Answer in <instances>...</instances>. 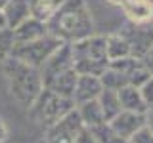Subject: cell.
I'll list each match as a JSON object with an SVG mask.
<instances>
[{"instance_id":"obj_13","label":"cell","mask_w":153,"mask_h":143,"mask_svg":"<svg viewBox=\"0 0 153 143\" xmlns=\"http://www.w3.org/2000/svg\"><path fill=\"white\" fill-rule=\"evenodd\" d=\"M119 101H121V109L123 111H132V113H147L149 107L146 105V101L142 99V94L138 88L134 86H124L117 92Z\"/></svg>"},{"instance_id":"obj_30","label":"cell","mask_w":153,"mask_h":143,"mask_svg":"<svg viewBox=\"0 0 153 143\" xmlns=\"http://www.w3.org/2000/svg\"><path fill=\"white\" fill-rule=\"evenodd\" d=\"M4 27H8V25H6V17H4V12L0 10V29H4Z\"/></svg>"},{"instance_id":"obj_25","label":"cell","mask_w":153,"mask_h":143,"mask_svg":"<svg viewBox=\"0 0 153 143\" xmlns=\"http://www.w3.org/2000/svg\"><path fill=\"white\" fill-rule=\"evenodd\" d=\"M126 143H153V132L146 124V126H142L136 133H132V137Z\"/></svg>"},{"instance_id":"obj_20","label":"cell","mask_w":153,"mask_h":143,"mask_svg":"<svg viewBox=\"0 0 153 143\" xmlns=\"http://www.w3.org/2000/svg\"><path fill=\"white\" fill-rule=\"evenodd\" d=\"M100 82H102L103 90H111V92H119L121 88L128 86V76L119 73V71H113V69H105L102 76H100Z\"/></svg>"},{"instance_id":"obj_16","label":"cell","mask_w":153,"mask_h":143,"mask_svg":"<svg viewBox=\"0 0 153 143\" xmlns=\"http://www.w3.org/2000/svg\"><path fill=\"white\" fill-rule=\"evenodd\" d=\"M121 6L124 8L126 15L132 19L134 23L142 25V23H147L153 17V8L146 0H123Z\"/></svg>"},{"instance_id":"obj_31","label":"cell","mask_w":153,"mask_h":143,"mask_svg":"<svg viewBox=\"0 0 153 143\" xmlns=\"http://www.w3.org/2000/svg\"><path fill=\"white\" fill-rule=\"evenodd\" d=\"M146 124L149 126V130L153 132V113H151V114H147V122H146Z\"/></svg>"},{"instance_id":"obj_28","label":"cell","mask_w":153,"mask_h":143,"mask_svg":"<svg viewBox=\"0 0 153 143\" xmlns=\"http://www.w3.org/2000/svg\"><path fill=\"white\" fill-rule=\"evenodd\" d=\"M140 61H142V65H143V67H146V69H147V71H149V73L153 74V48H151V50H149L146 55L142 57Z\"/></svg>"},{"instance_id":"obj_8","label":"cell","mask_w":153,"mask_h":143,"mask_svg":"<svg viewBox=\"0 0 153 143\" xmlns=\"http://www.w3.org/2000/svg\"><path fill=\"white\" fill-rule=\"evenodd\" d=\"M73 67V57H71V44H61L57 50L46 59V63L40 67V78L42 84H48L56 74Z\"/></svg>"},{"instance_id":"obj_19","label":"cell","mask_w":153,"mask_h":143,"mask_svg":"<svg viewBox=\"0 0 153 143\" xmlns=\"http://www.w3.org/2000/svg\"><path fill=\"white\" fill-rule=\"evenodd\" d=\"M105 50H107L109 61H115V59L130 55V46H128V42L123 38V35L105 36Z\"/></svg>"},{"instance_id":"obj_26","label":"cell","mask_w":153,"mask_h":143,"mask_svg":"<svg viewBox=\"0 0 153 143\" xmlns=\"http://www.w3.org/2000/svg\"><path fill=\"white\" fill-rule=\"evenodd\" d=\"M140 94H142V99L146 101V105L147 107H153V74L149 76V78L143 82L140 88Z\"/></svg>"},{"instance_id":"obj_11","label":"cell","mask_w":153,"mask_h":143,"mask_svg":"<svg viewBox=\"0 0 153 143\" xmlns=\"http://www.w3.org/2000/svg\"><path fill=\"white\" fill-rule=\"evenodd\" d=\"M50 35L46 27V21H40L36 17H29L23 23L13 29V38H16V44H23V42H33L38 38Z\"/></svg>"},{"instance_id":"obj_17","label":"cell","mask_w":153,"mask_h":143,"mask_svg":"<svg viewBox=\"0 0 153 143\" xmlns=\"http://www.w3.org/2000/svg\"><path fill=\"white\" fill-rule=\"evenodd\" d=\"M63 4V0H29V10H31V17H36L40 21H48L57 8Z\"/></svg>"},{"instance_id":"obj_32","label":"cell","mask_w":153,"mask_h":143,"mask_svg":"<svg viewBox=\"0 0 153 143\" xmlns=\"http://www.w3.org/2000/svg\"><path fill=\"white\" fill-rule=\"evenodd\" d=\"M8 4V0H0V10H4V6Z\"/></svg>"},{"instance_id":"obj_27","label":"cell","mask_w":153,"mask_h":143,"mask_svg":"<svg viewBox=\"0 0 153 143\" xmlns=\"http://www.w3.org/2000/svg\"><path fill=\"white\" fill-rule=\"evenodd\" d=\"M75 143H96V139H94L92 132H90L88 128H84V130L80 132V136L76 137V141H75Z\"/></svg>"},{"instance_id":"obj_9","label":"cell","mask_w":153,"mask_h":143,"mask_svg":"<svg viewBox=\"0 0 153 143\" xmlns=\"http://www.w3.org/2000/svg\"><path fill=\"white\" fill-rule=\"evenodd\" d=\"M147 122V113H132V111H121L111 122H107L109 126L115 130L117 136H121L123 139H130L132 133H136L142 126H146Z\"/></svg>"},{"instance_id":"obj_21","label":"cell","mask_w":153,"mask_h":143,"mask_svg":"<svg viewBox=\"0 0 153 143\" xmlns=\"http://www.w3.org/2000/svg\"><path fill=\"white\" fill-rule=\"evenodd\" d=\"M90 132H92L96 143H126V139H123L121 136H117L115 130L107 122L100 124V126H96V128H90Z\"/></svg>"},{"instance_id":"obj_4","label":"cell","mask_w":153,"mask_h":143,"mask_svg":"<svg viewBox=\"0 0 153 143\" xmlns=\"http://www.w3.org/2000/svg\"><path fill=\"white\" fill-rule=\"evenodd\" d=\"M73 109H75L73 99L61 97V95L54 94L52 90L42 88L38 97L29 107V114H31V118L35 122L44 124V126H52L54 122H57L61 116H65Z\"/></svg>"},{"instance_id":"obj_3","label":"cell","mask_w":153,"mask_h":143,"mask_svg":"<svg viewBox=\"0 0 153 143\" xmlns=\"http://www.w3.org/2000/svg\"><path fill=\"white\" fill-rule=\"evenodd\" d=\"M71 57H73V69L79 74L102 76V73L109 67L105 36L92 35L79 42H73L71 44Z\"/></svg>"},{"instance_id":"obj_5","label":"cell","mask_w":153,"mask_h":143,"mask_svg":"<svg viewBox=\"0 0 153 143\" xmlns=\"http://www.w3.org/2000/svg\"><path fill=\"white\" fill-rule=\"evenodd\" d=\"M61 44H65V42H61L59 38H56L52 35H46V36L38 38V40H33V42L13 44L10 57H16V59L35 67V69H40V67L46 63V59L54 54Z\"/></svg>"},{"instance_id":"obj_15","label":"cell","mask_w":153,"mask_h":143,"mask_svg":"<svg viewBox=\"0 0 153 143\" xmlns=\"http://www.w3.org/2000/svg\"><path fill=\"white\" fill-rule=\"evenodd\" d=\"M76 111H79V114H80V120H82L84 128H88V130L105 122L98 99H92V101H84V103L76 105Z\"/></svg>"},{"instance_id":"obj_29","label":"cell","mask_w":153,"mask_h":143,"mask_svg":"<svg viewBox=\"0 0 153 143\" xmlns=\"http://www.w3.org/2000/svg\"><path fill=\"white\" fill-rule=\"evenodd\" d=\"M8 132H6V126H4V122L0 120V143H4V139H6Z\"/></svg>"},{"instance_id":"obj_18","label":"cell","mask_w":153,"mask_h":143,"mask_svg":"<svg viewBox=\"0 0 153 143\" xmlns=\"http://www.w3.org/2000/svg\"><path fill=\"white\" fill-rule=\"evenodd\" d=\"M98 103H100V107H102L105 122H111L113 118L123 111L117 92H111V90H103V92L100 94V97H98Z\"/></svg>"},{"instance_id":"obj_14","label":"cell","mask_w":153,"mask_h":143,"mask_svg":"<svg viewBox=\"0 0 153 143\" xmlns=\"http://www.w3.org/2000/svg\"><path fill=\"white\" fill-rule=\"evenodd\" d=\"M4 17H6V25L10 29H16L19 23L31 17V10H29V0H8L4 6Z\"/></svg>"},{"instance_id":"obj_34","label":"cell","mask_w":153,"mask_h":143,"mask_svg":"<svg viewBox=\"0 0 153 143\" xmlns=\"http://www.w3.org/2000/svg\"><path fill=\"white\" fill-rule=\"evenodd\" d=\"M111 2H115V4H121V2H123V0H111Z\"/></svg>"},{"instance_id":"obj_24","label":"cell","mask_w":153,"mask_h":143,"mask_svg":"<svg viewBox=\"0 0 153 143\" xmlns=\"http://www.w3.org/2000/svg\"><path fill=\"white\" fill-rule=\"evenodd\" d=\"M149 76H151V73H149V71H147L143 65H140L138 69H134L132 73H130V76H128V84L134 86V88H140V86L146 82Z\"/></svg>"},{"instance_id":"obj_10","label":"cell","mask_w":153,"mask_h":143,"mask_svg":"<svg viewBox=\"0 0 153 143\" xmlns=\"http://www.w3.org/2000/svg\"><path fill=\"white\" fill-rule=\"evenodd\" d=\"M103 92V86L100 82V76H92V74H79L75 86V94H73V101L75 107L84 101H92L98 99L100 94Z\"/></svg>"},{"instance_id":"obj_2","label":"cell","mask_w":153,"mask_h":143,"mask_svg":"<svg viewBox=\"0 0 153 143\" xmlns=\"http://www.w3.org/2000/svg\"><path fill=\"white\" fill-rule=\"evenodd\" d=\"M2 65H4V74L8 78L10 94L13 95V99H17L21 105H25L29 109L44 88L40 71L10 55L4 59Z\"/></svg>"},{"instance_id":"obj_7","label":"cell","mask_w":153,"mask_h":143,"mask_svg":"<svg viewBox=\"0 0 153 143\" xmlns=\"http://www.w3.org/2000/svg\"><path fill=\"white\" fill-rule=\"evenodd\" d=\"M121 35L130 46V55L136 59H142L153 48V27H147L146 23H142V25L134 23L132 27L124 29Z\"/></svg>"},{"instance_id":"obj_1","label":"cell","mask_w":153,"mask_h":143,"mask_svg":"<svg viewBox=\"0 0 153 143\" xmlns=\"http://www.w3.org/2000/svg\"><path fill=\"white\" fill-rule=\"evenodd\" d=\"M48 32L65 44L94 35V21L84 0H63L57 12L46 21Z\"/></svg>"},{"instance_id":"obj_23","label":"cell","mask_w":153,"mask_h":143,"mask_svg":"<svg viewBox=\"0 0 153 143\" xmlns=\"http://www.w3.org/2000/svg\"><path fill=\"white\" fill-rule=\"evenodd\" d=\"M13 44H16L13 29H10V27L0 29V59H6V57L12 54Z\"/></svg>"},{"instance_id":"obj_6","label":"cell","mask_w":153,"mask_h":143,"mask_svg":"<svg viewBox=\"0 0 153 143\" xmlns=\"http://www.w3.org/2000/svg\"><path fill=\"white\" fill-rule=\"evenodd\" d=\"M82 130H84V124L80 120V114L75 107L73 111H69L57 122L48 126L44 143H75Z\"/></svg>"},{"instance_id":"obj_22","label":"cell","mask_w":153,"mask_h":143,"mask_svg":"<svg viewBox=\"0 0 153 143\" xmlns=\"http://www.w3.org/2000/svg\"><path fill=\"white\" fill-rule=\"evenodd\" d=\"M142 65L140 59H136V57L128 55V57H121V59H115V61H109V69L113 71H119V73L130 76V73L134 69H138V67Z\"/></svg>"},{"instance_id":"obj_12","label":"cell","mask_w":153,"mask_h":143,"mask_svg":"<svg viewBox=\"0 0 153 143\" xmlns=\"http://www.w3.org/2000/svg\"><path fill=\"white\" fill-rule=\"evenodd\" d=\"M76 80H79V73L71 67V69L63 71V73L56 74L54 78L50 80L48 84H44V88L52 90L54 94L61 95V97H67V99H73V94H75V86H76Z\"/></svg>"},{"instance_id":"obj_33","label":"cell","mask_w":153,"mask_h":143,"mask_svg":"<svg viewBox=\"0 0 153 143\" xmlns=\"http://www.w3.org/2000/svg\"><path fill=\"white\" fill-rule=\"evenodd\" d=\"M146 2H147V4H149V6L153 8V0H146Z\"/></svg>"}]
</instances>
